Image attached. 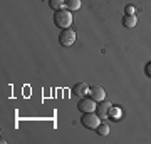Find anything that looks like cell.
Instances as JSON below:
<instances>
[{
    "label": "cell",
    "mask_w": 151,
    "mask_h": 144,
    "mask_svg": "<svg viewBox=\"0 0 151 144\" xmlns=\"http://www.w3.org/2000/svg\"><path fill=\"white\" fill-rule=\"evenodd\" d=\"M54 24L60 29H67L72 25V14L70 10H55L54 14Z\"/></svg>",
    "instance_id": "1"
},
{
    "label": "cell",
    "mask_w": 151,
    "mask_h": 144,
    "mask_svg": "<svg viewBox=\"0 0 151 144\" xmlns=\"http://www.w3.org/2000/svg\"><path fill=\"white\" fill-rule=\"evenodd\" d=\"M82 124L86 126L87 129H96L99 124H101V117H99V114L96 112H84V116H82Z\"/></svg>",
    "instance_id": "2"
},
{
    "label": "cell",
    "mask_w": 151,
    "mask_h": 144,
    "mask_svg": "<svg viewBox=\"0 0 151 144\" xmlns=\"http://www.w3.org/2000/svg\"><path fill=\"white\" fill-rule=\"evenodd\" d=\"M59 42H60V45H64V47H70V45L76 42V32L72 29H69V27L64 29L59 35Z\"/></svg>",
    "instance_id": "3"
},
{
    "label": "cell",
    "mask_w": 151,
    "mask_h": 144,
    "mask_svg": "<svg viewBox=\"0 0 151 144\" xmlns=\"http://www.w3.org/2000/svg\"><path fill=\"white\" fill-rule=\"evenodd\" d=\"M77 109L82 112H92L96 111L97 106H96V101L92 99V97H81V101L77 104Z\"/></svg>",
    "instance_id": "4"
},
{
    "label": "cell",
    "mask_w": 151,
    "mask_h": 144,
    "mask_svg": "<svg viewBox=\"0 0 151 144\" xmlns=\"http://www.w3.org/2000/svg\"><path fill=\"white\" fill-rule=\"evenodd\" d=\"M89 97H92L94 101L101 102L106 99V91H104L101 85H94V87H89Z\"/></svg>",
    "instance_id": "5"
},
{
    "label": "cell",
    "mask_w": 151,
    "mask_h": 144,
    "mask_svg": "<svg viewBox=\"0 0 151 144\" xmlns=\"http://www.w3.org/2000/svg\"><path fill=\"white\" fill-rule=\"evenodd\" d=\"M111 102L109 101H101V102H97V114H99V117L101 119H106L109 116V111H111Z\"/></svg>",
    "instance_id": "6"
},
{
    "label": "cell",
    "mask_w": 151,
    "mask_h": 144,
    "mask_svg": "<svg viewBox=\"0 0 151 144\" xmlns=\"http://www.w3.org/2000/svg\"><path fill=\"white\" fill-rule=\"evenodd\" d=\"M72 94H76L77 97H84L86 94H89V87H87L86 82H77L72 87Z\"/></svg>",
    "instance_id": "7"
},
{
    "label": "cell",
    "mask_w": 151,
    "mask_h": 144,
    "mask_svg": "<svg viewBox=\"0 0 151 144\" xmlns=\"http://www.w3.org/2000/svg\"><path fill=\"white\" fill-rule=\"evenodd\" d=\"M136 24H138V17H136L134 14H133V15H128V14H126V15L123 17V25H124V27H128V29H133Z\"/></svg>",
    "instance_id": "8"
},
{
    "label": "cell",
    "mask_w": 151,
    "mask_h": 144,
    "mask_svg": "<svg viewBox=\"0 0 151 144\" xmlns=\"http://www.w3.org/2000/svg\"><path fill=\"white\" fill-rule=\"evenodd\" d=\"M65 9L70 12H74V10H79L81 9V0H65Z\"/></svg>",
    "instance_id": "9"
},
{
    "label": "cell",
    "mask_w": 151,
    "mask_h": 144,
    "mask_svg": "<svg viewBox=\"0 0 151 144\" xmlns=\"http://www.w3.org/2000/svg\"><path fill=\"white\" fill-rule=\"evenodd\" d=\"M49 5L52 10H60L65 5V0H49Z\"/></svg>",
    "instance_id": "10"
},
{
    "label": "cell",
    "mask_w": 151,
    "mask_h": 144,
    "mask_svg": "<svg viewBox=\"0 0 151 144\" xmlns=\"http://www.w3.org/2000/svg\"><path fill=\"white\" fill-rule=\"evenodd\" d=\"M96 131H97V134H99V136H108L111 129H109V126H108L106 123H101V124L96 128Z\"/></svg>",
    "instance_id": "11"
},
{
    "label": "cell",
    "mask_w": 151,
    "mask_h": 144,
    "mask_svg": "<svg viewBox=\"0 0 151 144\" xmlns=\"http://www.w3.org/2000/svg\"><path fill=\"white\" fill-rule=\"evenodd\" d=\"M124 12H126L128 15H133V14H134V5H126V9H124Z\"/></svg>",
    "instance_id": "12"
},
{
    "label": "cell",
    "mask_w": 151,
    "mask_h": 144,
    "mask_svg": "<svg viewBox=\"0 0 151 144\" xmlns=\"http://www.w3.org/2000/svg\"><path fill=\"white\" fill-rule=\"evenodd\" d=\"M109 116H113V117H119V109H116V107H111Z\"/></svg>",
    "instance_id": "13"
},
{
    "label": "cell",
    "mask_w": 151,
    "mask_h": 144,
    "mask_svg": "<svg viewBox=\"0 0 151 144\" xmlns=\"http://www.w3.org/2000/svg\"><path fill=\"white\" fill-rule=\"evenodd\" d=\"M146 74L151 75V62H148V65H146Z\"/></svg>",
    "instance_id": "14"
}]
</instances>
